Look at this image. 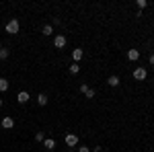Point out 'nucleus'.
<instances>
[{"label":"nucleus","mask_w":154,"mask_h":152,"mask_svg":"<svg viewBox=\"0 0 154 152\" xmlns=\"http://www.w3.org/2000/svg\"><path fill=\"white\" fill-rule=\"evenodd\" d=\"M119 76H109V78H107V84H109V86H113V88H115V86H119Z\"/></svg>","instance_id":"obj_10"},{"label":"nucleus","mask_w":154,"mask_h":152,"mask_svg":"<svg viewBox=\"0 0 154 152\" xmlns=\"http://www.w3.org/2000/svg\"><path fill=\"white\" fill-rule=\"evenodd\" d=\"M37 103H39L41 107H45V105L49 103V97H48L45 93H39V95H37Z\"/></svg>","instance_id":"obj_8"},{"label":"nucleus","mask_w":154,"mask_h":152,"mask_svg":"<svg viewBox=\"0 0 154 152\" xmlns=\"http://www.w3.org/2000/svg\"><path fill=\"white\" fill-rule=\"evenodd\" d=\"M54 45L62 49V47H66V35H56L54 37Z\"/></svg>","instance_id":"obj_5"},{"label":"nucleus","mask_w":154,"mask_h":152,"mask_svg":"<svg viewBox=\"0 0 154 152\" xmlns=\"http://www.w3.org/2000/svg\"><path fill=\"white\" fill-rule=\"evenodd\" d=\"M86 88H88V84H86V82H82V84H80V93H86Z\"/></svg>","instance_id":"obj_20"},{"label":"nucleus","mask_w":154,"mask_h":152,"mask_svg":"<svg viewBox=\"0 0 154 152\" xmlns=\"http://www.w3.org/2000/svg\"><path fill=\"white\" fill-rule=\"evenodd\" d=\"M76 152H91V148H88V146H84V144H82V146H78V150H76Z\"/></svg>","instance_id":"obj_19"},{"label":"nucleus","mask_w":154,"mask_h":152,"mask_svg":"<svg viewBox=\"0 0 154 152\" xmlns=\"http://www.w3.org/2000/svg\"><path fill=\"white\" fill-rule=\"evenodd\" d=\"M82 56H84V51H82V49H80V47H76V49L72 51V60H74L76 64H78V62L82 60Z\"/></svg>","instance_id":"obj_7"},{"label":"nucleus","mask_w":154,"mask_h":152,"mask_svg":"<svg viewBox=\"0 0 154 152\" xmlns=\"http://www.w3.org/2000/svg\"><path fill=\"white\" fill-rule=\"evenodd\" d=\"M29 99H31V97H29V93H27V91H21V93L17 95V101H19V103H27Z\"/></svg>","instance_id":"obj_9"},{"label":"nucleus","mask_w":154,"mask_h":152,"mask_svg":"<svg viewBox=\"0 0 154 152\" xmlns=\"http://www.w3.org/2000/svg\"><path fill=\"white\" fill-rule=\"evenodd\" d=\"M64 140H66V146H68V148H76V146H78V136H76V134H66Z\"/></svg>","instance_id":"obj_2"},{"label":"nucleus","mask_w":154,"mask_h":152,"mask_svg":"<svg viewBox=\"0 0 154 152\" xmlns=\"http://www.w3.org/2000/svg\"><path fill=\"white\" fill-rule=\"evenodd\" d=\"M43 146H45L48 150H54V148H56V140H54V138H45V140H43Z\"/></svg>","instance_id":"obj_11"},{"label":"nucleus","mask_w":154,"mask_h":152,"mask_svg":"<svg viewBox=\"0 0 154 152\" xmlns=\"http://www.w3.org/2000/svg\"><path fill=\"white\" fill-rule=\"evenodd\" d=\"M136 4H138V8H146V6H148V2H146V0H138Z\"/></svg>","instance_id":"obj_18"},{"label":"nucleus","mask_w":154,"mask_h":152,"mask_svg":"<svg viewBox=\"0 0 154 152\" xmlns=\"http://www.w3.org/2000/svg\"><path fill=\"white\" fill-rule=\"evenodd\" d=\"M0 49H2V43H0Z\"/></svg>","instance_id":"obj_24"},{"label":"nucleus","mask_w":154,"mask_h":152,"mask_svg":"<svg viewBox=\"0 0 154 152\" xmlns=\"http://www.w3.org/2000/svg\"><path fill=\"white\" fill-rule=\"evenodd\" d=\"M78 72H80V64L72 62V64H70V74H78Z\"/></svg>","instance_id":"obj_12"},{"label":"nucleus","mask_w":154,"mask_h":152,"mask_svg":"<svg viewBox=\"0 0 154 152\" xmlns=\"http://www.w3.org/2000/svg\"><path fill=\"white\" fill-rule=\"evenodd\" d=\"M19 29H21V25H19L17 19H11V21L6 23V33H8V35H17V33H19Z\"/></svg>","instance_id":"obj_1"},{"label":"nucleus","mask_w":154,"mask_h":152,"mask_svg":"<svg viewBox=\"0 0 154 152\" xmlns=\"http://www.w3.org/2000/svg\"><path fill=\"white\" fill-rule=\"evenodd\" d=\"M128 60L130 62H138L140 60V51L138 49H128Z\"/></svg>","instance_id":"obj_6"},{"label":"nucleus","mask_w":154,"mask_h":152,"mask_svg":"<svg viewBox=\"0 0 154 152\" xmlns=\"http://www.w3.org/2000/svg\"><path fill=\"white\" fill-rule=\"evenodd\" d=\"M146 76H148V70L142 68V66L134 70V78H136V80H146Z\"/></svg>","instance_id":"obj_3"},{"label":"nucleus","mask_w":154,"mask_h":152,"mask_svg":"<svg viewBox=\"0 0 154 152\" xmlns=\"http://www.w3.org/2000/svg\"><path fill=\"white\" fill-rule=\"evenodd\" d=\"M35 140H37V142H43V140H45L43 132H37V134H35Z\"/></svg>","instance_id":"obj_17"},{"label":"nucleus","mask_w":154,"mask_h":152,"mask_svg":"<svg viewBox=\"0 0 154 152\" xmlns=\"http://www.w3.org/2000/svg\"><path fill=\"white\" fill-rule=\"evenodd\" d=\"M95 88H91V86H88V88H86V93H84V97H86V99H95Z\"/></svg>","instance_id":"obj_15"},{"label":"nucleus","mask_w":154,"mask_h":152,"mask_svg":"<svg viewBox=\"0 0 154 152\" xmlns=\"http://www.w3.org/2000/svg\"><path fill=\"white\" fill-rule=\"evenodd\" d=\"M8 56H11V51L2 47V49H0V60H6V58H8Z\"/></svg>","instance_id":"obj_16"},{"label":"nucleus","mask_w":154,"mask_h":152,"mask_svg":"<svg viewBox=\"0 0 154 152\" xmlns=\"http://www.w3.org/2000/svg\"><path fill=\"white\" fill-rule=\"evenodd\" d=\"M0 126H2V128L4 129H12L14 128V119H12V117H2V121H0Z\"/></svg>","instance_id":"obj_4"},{"label":"nucleus","mask_w":154,"mask_h":152,"mask_svg":"<svg viewBox=\"0 0 154 152\" xmlns=\"http://www.w3.org/2000/svg\"><path fill=\"white\" fill-rule=\"evenodd\" d=\"M148 64H150V66H154V51L150 54V58H148Z\"/></svg>","instance_id":"obj_21"},{"label":"nucleus","mask_w":154,"mask_h":152,"mask_svg":"<svg viewBox=\"0 0 154 152\" xmlns=\"http://www.w3.org/2000/svg\"><path fill=\"white\" fill-rule=\"evenodd\" d=\"M4 91H8V80L6 78H0V93H4Z\"/></svg>","instance_id":"obj_13"},{"label":"nucleus","mask_w":154,"mask_h":152,"mask_svg":"<svg viewBox=\"0 0 154 152\" xmlns=\"http://www.w3.org/2000/svg\"><path fill=\"white\" fill-rule=\"evenodd\" d=\"M93 152H103V148H99V146H97V148H93Z\"/></svg>","instance_id":"obj_22"},{"label":"nucleus","mask_w":154,"mask_h":152,"mask_svg":"<svg viewBox=\"0 0 154 152\" xmlns=\"http://www.w3.org/2000/svg\"><path fill=\"white\" fill-rule=\"evenodd\" d=\"M41 33H43V35H48V37H49V35H51V33H54V27H51V25H45Z\"/></svg>","instance_id":"obj_14"},{"label":"nucleus","mask_w":154,"mask_h":152,"mask_svg":"<svg viewBox=\"0 0 154 152\" xmlns=\"http://www.w3.org/2000/svg\"><path fill=\"white\" fill-rule=\"evenodd\" d=\"M2 105H4V101H2V99H0V109H2Z\"/></svg>","instance_id":"obj_23"}]
</instances>
